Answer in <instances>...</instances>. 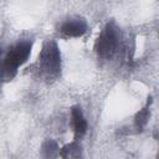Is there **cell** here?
I'll list each match as a JSON object with an SVG mask.
<instances>
[{
	"label": "cell",
	"instance_id": "obj_1",
	"mask_svg": "<svg viewBox=\"0 0 159 159\" xmlns=\"http://www.w3.org/2000/svg\"><path fill=\"white\" fill-rule=\"evenodd\" d=\"M39 70L41 75L47 78L56 77L61 71V52L58 46L53 41L43 43L42 50L39 55Z\"/></svg>",
	"mask_w": 159,
	"mask_h": 159
},
{
	"label": "cell",
	"instance_id": "obj_2",
	"mask_svg": "<svg viewBox=\"0 0 159 159\" xmlns=\"http://www.w3.org/2000/svg\"><path fill=\"white\" fill-rule=\"evenodd\" d=\"M119 41H120L119 27L114 22H108L101 31L94 43V50L98 56L103 58H109L116 53Z\"/></svg>",
	"mask_w": 159,
	"mask_h": 159
},
{
	"label": "cell",
	"instance_id": "obj_3",
	"mask_svg": "<svg viewBox=\"0 0 159 159\" xmlns=\"http://www.w3.org/2000/svg\"><path fill=\"white\" fill-rule=\"evenodd\" d=\"M31 42L24 41L16 43L14 47H11L4 58V62L0 66V76L4 77H11L16 68L20 67L22 63H25L31 53Z\"/></svg>",
	"mask_w": 159,
	"mask_h": 159
},
{
	"label": "cell",
	"instance_id": "obj_4",
	"mask_svg": "<svg viewBox=\"0 0 159 159\" xmlns=\"http://www.w3.org/2000/svg\"><path fill=\"white\" fill-rule=\"evenodd\" d=\"M87 29L88 25L86 20L78 16L65 20L60 26V31L67 37H80L87 32Z\"/></svg>",
	"mask_w": 159,
	"mask_h": 159
},
{
	"label": "cell",
	"instance_id": "obj_5",
	"mask_svg": "<svg viewBox=\"0 0 159 159\" xmlns=\"http://www.w3.org/2000/svg\"><path fill=\"white\" fill-rule=\"evenodd\" d=\"M71 123H72L73 132L76 133L77 137H81L87 132L88 124H87V120L83 116V112H82L81 107H78V106L72 107V109H71Z\"/></svg>",
	"mask_w": 159,
	"mask_h": 159
},
{
	"label": "cell",
	"instance_id": "obj_6",
	"mask_svg": "<svg viewBox=\"0 0 159 159\" xmlns=\"http://www.w3.org/2000/svg\"><path fill=\"white\" fill-rule=\"evenodd\" d=\"M81 154H82V148L76 142L65 145L62 148V150L60 152V155L63 158H78V157H81Z\"/></svg>",
	"mask_w": 159,
	"mask_h": 159
},
{
	"label": "cell",
	"instance_id": "obj_7",
	"mask_svg": "<svg viewBox=\"0 0 159 159\" xmlns=\"http://www.w3.org/2000/svg\"><path fill=\"white\" fill-rule=\"evenodd\" d=\"M149 114H150V112H149V106L142 108V109L135 114V117H134V124H135V127H137L138 130H142V129L147 125L148 119H149Z\"/></svg>",
	"mask_w": 159,
	"mask_h": 159
},
{
	"label": "cell",
	"instance_id": "obj_8",
	"mask_svg": "<svg viewBox=\"0 0 159 159\" xmlns=\"http://www.w3.org/2000/svg\"><path fill=\"white\" fill-rule=\"evenodd\" d=\"M58 147L53 140H46L42 145V153L45 157H55L57 155Z\"/></svg>",
	"mask_w": 159,
	"mask_h": 159
},
{
	"label": "cell",
	"instance_id": "obj_9",
	"mask_svg": "<svg viewBox=\"0 0 159 159\" xmlns=\"http://www.w3.org/2000/svg\"><path fill=\"white\" fill-rule=\"evenodd\" d=\"M0 55H1V51H0Z\"/></svg>",
	"mask_w": 159,
	"mask_h": 159
}]
</instances>
